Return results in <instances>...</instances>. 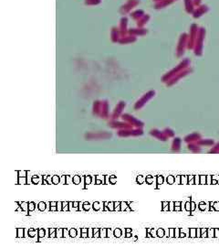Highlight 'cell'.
I'll return each mask as SVG.
<instances>
[{"label":"cell","mask_w":219,"mask_h":247,"mask_svg":"<svg viewBox=\"0 0 219 247\" xmlns=\"http://www.w3.org/2000/svg\"><path fill=\"white\" fill-rule=\"evenodd\" d=\"M118 136L120 137H129V136H139L143 134L141 128H127V129H120L118 131Z\"/></svg>","instance_id":"6da1fadb"},{"label":"cell","mask_w":219,"mask_h":247,"mask_svg":"<svg viewBox=\"0 0 219 247\" xmlns=\"http://www.w3.org/2000/svg\"><path fill=\"white\" fill-rule=\"evenodd\" d=\"M111 137H112V134L108 132L88 133L85 135L86 140H102V139H109Z\"/></svg>","instance_id":"7a4b0ae2"},{"label":"cell","mask_w":219,"mask_h":247,"mask_svg":"<svg viewBox=\"0 0 219 247\" xmlns=\"http://www.w3.org/2000/svg\"><path fill=\"white\" fill-rule=\"evenodd\" d=\"M120 118H121L123 121L131 124H132L133 126H134L135 128H142L143 125H144L143 122L140 121L139 119H137V118H135V117H133V115H128V114H123V115H120Z\"/></svg>","instance_id":"3957f363"},{"label":"cell","mask_w":219,"mask_h":247,"mask_svg":"<svg viewBox=\"0 0 219 247\" xmlns=\"http://www.w3.org/2000/svg\"><path fill=\"white\" fill-rule=\"evenodd\" d=\"M108 126L111 128H114V129H127V128H133V125L131 124L127 123L125 121H117V120H112L108 123Z\"/></svg>","instance_id":"277c9868"},{"label":"cell","mask_w":219,"mask_h":247,"mask_svg":"<svg viewBox=\"0 0 219 247\" xmlns=\"http://www.w3.org/2000/svg\"><path fill=\"white\" fill-rule=\"evenodd\" d=\"M124 107H125V103L120 102V103L115 107V109H114V111H113V113H112V116H111V119H112V120H117L120 116L121 115V112H122V110L124 109Z\"/></svg>","instance_id":"5b68a950"},{"label":"cell","mask_w":219,"mask_h":247,"mask_svg":"<svg viewBox=\"0 0 219 247\" xmlns=\"http://www.w3.org/2000/svg\"><path fill=\"white\" fill-rule=\"evenodd\" d=\"M154 93H153V92H151V93H148L147 94H145L141 100H139L137 103H136V104H135V106H134V108L136 109V110H138V109H140V108H141L144 104H145V103L148 101V100H150L153 96H154Z\"/></svg>","instance_id":"8992f818"},{"label":"cell","mask_w":219,"mask_h":247,"mask_svg":"<svg viewBox=\"0 0 219 247\" xmlns=\"http://www.w3.org/2000/svg\"><path fill=\"white\" fill-rule=\"evenodd\" d=\"M150 135H151L152 136L157 138L158 140H161V141H166V140L168 139V137L164 135L163 131L161 132V131L158 130V129H152V130L150 131Z\"/></svg>","instance_id":"52a82bcc"},{"label":"cell","mask_w":219,"mask_h":247,"mask_svg":"<svg viewBox=\"0 0 219 247\" xmlns=\"http://www.w3.org/2000/svg\"><path fill=\"white\" fill-rule=\"evenodd\" d=\"M202 139V136L200 134L197 133H194V134H191V135H188L184 137V142H186L187 144L189 143H194V142H197L198 140Z\"/></svg>","instance_id":"ba28073f"},{"label":"cell","mask_w":219,"mask_h":247,"mask_svg":"<svg viewBox=\"0 0 219 247\" xmlns=\"http://www.w3.org/2000/svg\"><path fill=\"white\" fill-rule=\"evenodd\" d=\"M100 116L103 119L109 118V105L107 102H102V107H101Z\"/></svg>","instance_id":"9c48e42d"},{"label":"cell","mask_w":219,"mask_h":247,"mask_svg":"<svg viewBox=\"0 0 219 247\" xmlns=\"http://www.w3.org/2000/svg\"><path fill=\"white\" fill-rule=\"evenodd\" d=\"M181 145H182V139L179 137H175L173 141L172 144V150L175 152H178L181 149Z\"/></svg>","instance_id":"30bf717a"},{"label":"cell","mask_w":219,"mask_h":247,"mask_svg":"<svg viewBox=\"0 0 219 247\" xmlns=\"http://www.w3.org/2000/svg\"><path fill=\"white\" fill-rule=\"evenodd\" d=\"M196 143L201 146H212L215 145L214 140L212 139H200Z\"/></svg>","instance_id":"8fae6325"},{"label":"cell","mask_w":219,"mask_h":247,"mask_svg":"<svg viewBox=\"0 0 219 247\" xmlns=\"http://www.w3.org/2000/svg\"><path fill=\"white\" fill-rule=\"evenodd\" d=\"M101 107H102V103L95 102L94 104H93V115L100 116V112H101Z\"/></svg>","instance_id":"7c38bea8"},{"label":"cell","mask_w":219,"mask_h":247,"mask_svg":"<svg viewBox=\"0 0 219 247\" xmlns=\"http://www.w3.org/2000/svg\"><path fill=\"white\" fill-rule=\"evenodd\" d=\"M187 148L193 152H200L201 151V145L197 144L196 142L194 143H189L187 145Z\"/></svg>","instance_id":"4fadbf2b"},{"label":"cell","mask_w":219,"mask_h":247,"mask_svg":"<svg viewBox=\"0 0 219 247\" xmlns=\"http://www.w3.org/2000/svg\"><path fill=\"white\" fill-rule=\"evenodd\" d=\"M163 133H164V135L169 138V137H174L175 136V132L172 130V129H170V128H165L164 130H163Z\"/></svg>","instance_id":"5bb4252c"},{"label":"cell","mask_w":219,"mask_h":247,"mask_svg":"<svg viewBox=\"0 0 219 247\" xmlns=\"http://www.w3.org/2000/svg\"><path fill=\"white\" fill-rule=\"evenodd\" d=\"M210 154H218L219 153V142L214 145V147L209 151Z\"/></svg>","instance_id":"9a60e30c"}]
</instances>
